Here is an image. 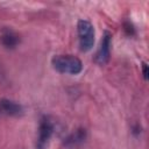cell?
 Listing matches in <instances>:
<instances>
[{
	"instance_id": "obj_1",
	"label": "cell",
	"mask_w": 149,
	"mask_h": 149,
	"mask_svg": "<svg viewBox=\"0 0 149 149\" xmlns=\"http://www.w3.org/2000/svg\"><path fill=\"white\" fill-rule=\"evenodd\" d=\"M52 68L59 73L78 74L83 70L81 61L72 55H57L51 59Z\"/></svg>"
},
{
	"instance_id": "obj_2",
	"label": "cell",
	"mask_w": 149,
	"mask_h": 149,
	"mask_svg": "<svg viewBox=\"0 0 149 149\" xmlns=\"http://www.w3.org/2000/svg\"><path fill=\"white\" fill-rule=\"evenodd\" d=\"M77 33L79 40V48L86 52L92 49L94 44V27L87 20H79L77 23Z\"/></svg>"
},
{
	"instance_id": "obj_3",
	"label": "cell",
	"mask_w": 149,
	"mask_h": 149,
	"mask_svg": "<svg viewBox=\"0 0 149 149\" xmlns=\"http://www.w3.org/2000/svg\"><path fill=\"white\" fill-rule=\"evenodd\" d=\"M54 122L48 116H42L38 125V135L36 140V149H45L52 134H54Z\"/></svg>"
},
{
	"instance_id": "obj_4",
	"label": "cell",
	"mask_w": 149,
	"mask_h": 149,
	"mask_svg": "<svg viewBox=\"0 0 149 149\" xmlns=\"http://www.w3.org/2000/svg\"><path fill=\"white\" fill-rule=\"evenodd\" d=\"M111 45H112V34L106 30L102 35L99 49H98L95 57H94V61L97 64L102 66V65L108 63L109 57H111Z\"/></svg>"
},
{
	"instance_id": "obj_5",
	"label": "cell",
	"mask_w": 149,
	"mask_h": 149,
	"mask_svg": "<svg viewBox=\"0 0 149 149\" xmlns=\"http://www.w3.org/2000/svg\"><path fill=\"white\" fill-rule=\"evenodd\" d=\"M0 114L7 116H20L23 114V107L9 99L0 100Z\"/></svg>"
},
{
	"instance_id": "obj_6",
	"label": "cell",
	"mask_w": 149,
	"mask_h": 149,
	"mask_svg": "<svg viewBox=\"0 0 149 149\" xmlns=\"http://www.w3.org/2000/svg\"><path fill=\"white\" fill-rule=\"evenodd\" d=\"M1 41H2V43H3L5 47H7V48H14L20 42V38H19V35L16 33H14L9 28H6L2 31Z\"/></svg>"
},
{
	"instance_id": "obj_7",
	"label": "cell",
	"mask_w": 149,
	"mask_h": 149,
	"mask_svg": "<svg viewBox=\"0 0 149 149\" xmlns=\"http://www.w3.org/2000/svg\"><path fill=\"white\" fill-rule=\"evenodd\" d=\"M86 137V130L80 128L78 130H76L74 133L70 134L66 139H65V144L66 146H76L78 143H81Z\"/></svg>"
},
{
	"instance_id": "obj_8",
	"label": "cell",
	"mask_w": 149,
	"mask_h": 149,
	"mask_svg": "<svg viewBox=\"0 0 149 149\" xmlns=\"http://www.w3.org/2000/svg\"><path fill=\"white\" fill-rule=\"evenodd\" d=\"M142 73H143V78L147 80L148 79V65L146 63L142 64Z\"/></svg>"
},
{
	"instance_id": "obj_9",
	"label": "cell",
	"mask_w": 149,
	"mask_h": 149,
	"mask_svg": "<svg viewBox=\"0 0 149 149\" xmlns=\"http://www.w3.org/2000/svg\"><path fill=\"white\" fill-rule=\"evenodd\" d=\"M125 27H126V30L128 31V34H130V35H132V34H134V28H133V26H132V24H126Z\"/></svg>"
}]
</instances>
